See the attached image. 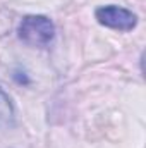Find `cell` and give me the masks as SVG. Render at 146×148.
I'll return each mask as SVG.
<instances>
[{
  "label": "cell",
  "mask_w": 146,
  "mask_h": 148,
  "mask_svg": "<svg viewBox=\"0 0 146 148\" xmlns=\"http://www.w3.org/2000/svg\"><path fill=\"white\" fill-rule=\"evenodd\" d=\"M16 122V114L9 95L0 88V129H10Z\"/></svg>",
  "instance_id": "cell-3"
},
{
  "label": "cell",
  "mask_w": 146,
  "mask_h": 148,
  "mask_svg": "<svg viewBox=\"0 0 146 148\" xmlns=\"http://www.w3.org/2000/svg\"><path fill=\"white\" fill-rule=\"evenodd\" d=\"M95 17L102 26H107L117 31H131L138 24V16L132 10L119 5H105L96 9Z\"/></svg>",
  "instance_id": "cell-2"
},
{
  "label": "cell",
  "mask_w": 146,
  "mask_h": 148,
  "mask_svg": "<svg viewBox=\"0 0 146 148\" xmlns=\"http://www.w3.org/2000/svg\"><path fill=\"white\" fill-rule=\"evenodd\" d=\"M19 40L29 47H48L55 36V26L46 16H26L17 29Z\"/></svg>",
  "instance_id": "cell-1"
}]
</instances>
